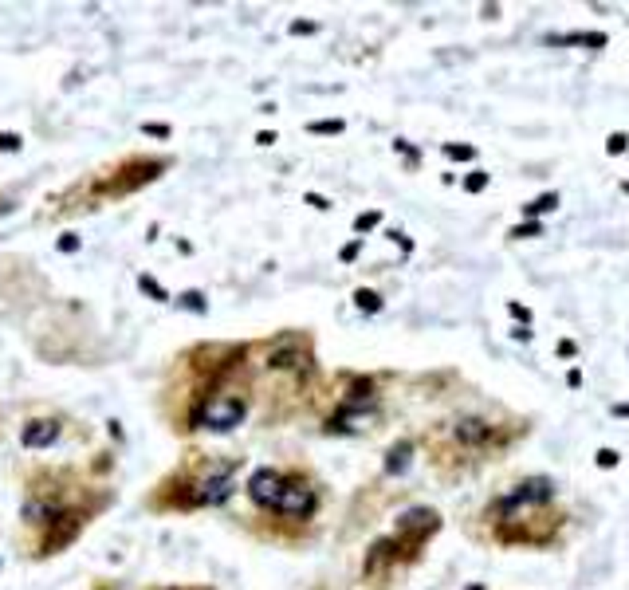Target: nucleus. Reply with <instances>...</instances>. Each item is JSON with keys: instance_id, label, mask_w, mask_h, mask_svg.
I'll list each match as a JSON object with an SVG mask.
<instances>
[{"instance_id": "nucleus-14", "label": "nucleus", "mask_w": 629, "mask_h": 590, "mask_svg": "<svg viewBox=\"0 0 629 590\" xmlns=\"http://www.w3.org/2000/svg\"><path fill=\"white\" fill-rule=\"evenodd\" d=\"M598 464H602V469H609V464H618V452H614V449H602V452H598Z\"/></svg>"}, {"instance_id": "nucleus-13", "label": "nucleus", "mask_w": 629, "mask_h": 590, "mask_svg": "<svg viewBox=\"0 0 629 590\" xmlns=\"http://www.w3.org/2000/svg\"><path fill=\"white\" fill-rule=\"evenodd\" d=\"M0 150H20V138L16 134H0Z\"/></svg>"}, {"instance_id": "nucleus-17", "label": "nucleus", "mask_w": 629, "mask_h": 590, "mask_svg": "<svg viewBox=\"0 0 629 590\" xmlns=\"http://www.w3.org/2000/svg\"><path fill=\"white\" fill-rule=\"evenodd\" d=\"M60 248H63V252H75V248H79V236H63Z\"/></svg>"}, {"instance_id": "nucleus-19", "label": "nucleus", "mask_w": 629, "mask_h": 590, "mask_svg": "<svg viewBox=\"0 0 629 590\" xmlns=\"http://www.w3.org/2000/svg\"><path fill=\"white\" fill-rule=\"evenodd\" d=\"M185 307H197V311H205V303H201V295H185Z\"/></svg>"}, {"instance_id": "nucleus-20", "label": "nucleus", "mask_w": 629, "mask_h": 590, "mask_svg": "<svg viewBox=\"0 0 629 590\" xmlns=\"http://www.w3.org/2000/svg\"><path fill=\"white\" fill-rule=\"evenodd\" d=\"M618 413H629V405H621V410H618Z\"/></svg>"}, {"instance_id": "nucleus-16", "label": "nucleus", "mask_w": 629, "mask_h": 590, "mask_svg": "<svg viewBox=\"0 0 629 590\" xmlns=\"http://www.w3.org/2000/svg\"><path fill=\"white\" fill-rule=\"evenodd\" d=\"M484 181H488L484 173H472V177H468V189H472V193H476V189H484Z\"/></svg>"}, {"instance_id": "nucleus-6", "label": "nucleus", "mask_w": 629, "mask_h": 590, "mask_svg": "<svg viewBox=\"0 0 629 590\" xmlns=\"http://www.w3.org/2000/svg\"><path fill=\"white\" fill-rule=\"evenodd\" d=\"M456 441H464V445H484V441H492V425L488 421H476V417H464L456 421Z\"/></svg>"}, {"instance_id": "nucleus-11", "label": "nucleus", "mask_w": 629, "mask_h": 590, "mask_svg": "<svg viewBox=\"0 0 629 590\" xmlns=\"http://www.w3.org/2000/svg\"><path fill=\"white\" fill-rule=\"evenodd\" d=\"M138 283H142V291H150L154 300H165V291H161V288H158V283H154V280H150V276H142V280H138Z\"/></svg>"}, {"instance_id": "nucleus-15", "label": "nucleus", "mask_w": 629, "mask_h": 590, "mask_svg": "<svg viewBox=\"0 0 629 590\" xmlns=\"http://www.w3.org/2000/svg\"><path fill=\"white\" fill-rule=\"evenodd\" d=\"M625 150V134H614V138H609V154H621Z\"/></svg>"}, {"instance_id": "nucleus-12", "label": "nucleus", "mask_w": 629, "mask_h": 590, "mask_svg": "<svg viewBox=\"0 0 629 590\" xmlns=\"http://www.w3.org/2000/svg\"><path fill=\"white\" fill-rule=\"evenodd\" d=\"M142 130H146V134H154V138H170V126H161V122H146Z\"/></svg>"}, {"instance_id": "nucleus-18", "label": "nucleus", "mask_w": 629, "mask_h": 590, "mask_svg": "<svg viewBox=\"0 0 629 590\" xmlns=\"http://www.w3.org/2000/svg\"><path fill=\"white\" fill-rule=\"evenodd\" d=\"M370 224H378V213H370V217H358V229H370Z\"/></svg>"}, {"instance_id": "nucleus-7", "label": "nucleus", "mask_w": 629, "mask_h": 590, "mask_svg": "<svg viewBox=\"0 0 629 590\" xmlns=\"http://www.w3.org/2000/svg\"><path fill=\"white\" fill-rule=\"evenodd\" d=\"M405 464H410V445H393L386 469H390V472H405Z\"/></svg>"}, {"instance_id": "nucleus-8", "label": "nucleus", "mask_w": 629, "mask_h": 590, "mask_svg": "<svg viewBox=\"0 0 629 590\" xmlns=\"http://www.w3.org/2000/svg\"><path fill=\"white\" fill-rule=\"evenodd\" d=\"M555 205H559V197H555V193H547V197H539L535 205H527V213H547V209H555Z\"/></svg>"}, {"instance_id": "nucleus-4", "label": "nucleus", "mask_w": 629, "mask_h": 590, "mask_svg": "<svg viewBox=\"0 0 629 590\" xmlns=\"http://www.w3.org/2000/svg\"><path fill=\"white\" fill-rule=\"evenodd\" d=\"M232 496V469L229 472H217V476H209V481H201L197 488L189 492V500L185 504H197V508H217V504H224Z\"/></svg>"}, {"instance_id": "nucleus-9", "label": "nucleus", "mask_w": 629, "mask_h": 590, "mask_svg": "<svg viewBox=\"0 0 629 590\" xmlns=\"http://www.w3.org/2000/svg\"><path fill=\"white\" fill-rule=\"evenodd\" d=\"M354 300H358V307H362V311H378V295H374V291H358Z\"/></svg>"}, {"instance_id": "nucleus-10", "label": "nucleus", "mask_w": 629, "mask_h": 590, "mask_svg": "<svg viewBox=\"0 0 629 590\" xmlns=\"http://www.w3.org/2000/svg\"><path fill=\"white\" fill-rule=\"evenodd\" d=\"M311 130H315V134H339L342 122H311Z\"/></svg>"}, {"instance_id": "nucleus-5", "label": "nucleus", "mask_w": 629, "mask_h": 590, "mask_svg": "<svg viewBox=\"0 0 629 590\" xmlns=\"http://www.w3.org/2000/svg\"><path fill=\"white\" fill-rule=\"evenodd\" d=\"M20 441L28 445V449H48L51 441H60V421H51V417L28 421V425H24V433H20Z\"/></svg>"}, {"instance_id": "nucleus-2", "label": "nucleus", "mask_w": 629, "mask_h": 590, "mask_svg": "<svg viewBox=\"0 0 629 590\" xmlns=\"http://www.w3.org/2000/svg\"><path fill=\"white\" fill-rule=\"evenodd\" d=\"M283 484H288V476L276 469H260V472H252V481H248V496L260 508H280V496H283Z\"/></svg>"}, {"instance_id": "nucleus-1", "label": "nucleus", "mask_w": 629, "mask_h": 590, "mask_svg": "<svg viewBox=\"0 0 629 590\" xmlns=\"http://www.w3.org/2000/svg\"><path fill=\"white\" fill-rule=\"evenodd\" d=\"M248 413V401L244 398H229V394H205L201 405L193 410V421L201 429H212V433H229L236 429L240 421Z\"/></svg>"}, {"instance_id": "nucleus-3", "label": "nucleus", "mask_w": 629, "mask_h": 590, "mask_svg": "<svg viewBox=\"0 0 629 590\" xmlns=\"http://www.w3.org/2000/svg\"><path fill=\"white\" fill-rule=\"evenodd\" d=\"M276 511H280V516H291V520H307L311 511H315V488L303 484V481H288Z\"/></svg>"}]
</instances>
